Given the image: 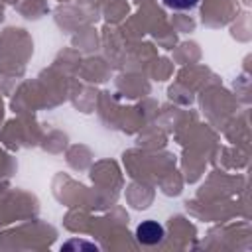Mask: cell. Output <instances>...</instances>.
Listing matches in <instances>:
<instances>
[{
    "instance_id": "obj_1",
    "label": "cell",
    "mask_w": 252,
    "mask_h": 252,
    "mask_svg": "<svg viewBox=\"0 0 252 252\" xmlns=\"http://www.w3.org/2000/svg\"><path fill=\"white\" fill-rule=\"evenodd\" d=\"M136 238H138V242H142L146 246L158 244L163 238V226L156 220H144L136 228Z\"/></svg>"
},
{
    "instance_id": "obj_2",
    "label": "cell",
    "mask_w": 252,
    "mask_h": 252,
    "mask_svg": "<svg viewBox=\"0 0 252 252\" xmlns=\"http://www.w3.org/2000/svg\"><path fill=\"white\" fill-rule=\"evenodd\" d=\"M163 4L171 10H191L199 4V0H163Z\"/></svg>"
}]
</instances>
